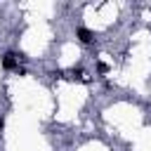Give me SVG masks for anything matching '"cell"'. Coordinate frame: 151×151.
Masks as SVG:
<instances>
[{"instance_id":"cell-4","label":"cell","mask_w":151,"mask_h":151,"mask_svg":"<svg viewBox=\"0 0 151 151\" xmlns=\"http://www.w3.org/2000/svg\"><path fill=\"white\" fill-rule=\"evenodd\" d=\"M2 125H5V120H2V118H0V132H2Z\"/></svg>"},{"instance_id":"cell-1","label":"cell","mask_w":151,"mask_h":151,"mask_svg":"<svg viewBox=\"0 0 151 151\" xmlns=\"http://www.w3.org/2000/svg\"><path fill=\"white\" fill-rule=\"evenodd\" d=\"M2 66L5 68H17V54L14 52H7L5 59H2Z\"/></svg>"},{"instance_id":"cell-3","label":"cell","mask_w":151,"mask_h":151,"mask_svg":"<svg viewBox=\"0 0 151 151\" xmlns=\"http://www.w3.org/2000/svg\"><path fill=\"white\" fill-rule=\"evenodd\" d=\"M97 68H99V73H106V71H109V66H106L104 61H99V66H97Z\"/></svg>"},{"instance_id":"cell-2","label":"cell","mask_w":151,"mask_h":151,"mask_svg":"<svg viewBox=\"0 0 151 151\" xmlns=\"http://www.w3.org/2000/svg\"><path fill=\"white\" fill-rule=\"evenodd\" d=\"M78 38H80V42H92L94 33H92L90 28H78Z\"/></svg>"}]
</instances>
